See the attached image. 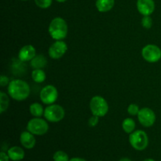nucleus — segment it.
<instances>
[{"label":"nucleus","mask_w":161,"mask_h":161,"mask_svg":"<svg viewBox=\"0 0 161 161\" xmlns=\"http://www.w3.org/2000/svg\"><path fill=\"white\" fill-rule=\"evenodd\" d=\"M7 91L9 97L15 101L21 102L28 98L30 95L31 89L27 82L17 79L9 82Z\"/></svg>","instance_id":"1"},{"label":"nucleus","mask_w":161,"mask_h":161,"mask_svg":"<svg viewBox=\"0 0 161 161\" xmlns=\"http://www.w3.org/2000/svg\"><path fill=\"white\" fill-rule=\"evenodd\" d=\"M67 22L61 17H55L50 23L48 31L52 39L55 40H62L68 35Z\"/></svg>","instance_id":"2"},{"label":"nucleus","mask_w":161,"mask_h":161,"mask_svg":"<svg viewBox=\"0 0 161 161\" xmlns=\"http://www.w3.org/2000/svg\"><path fill=\"white\" fill-rule=\"evenodd\" d=\"M129 142L135 150L142 151L146 149L149 145V138L147 134L143 130H135L130 134Z\"/></svg>","instance_id":"3"},{"label":"nucleus","mask_w":161,"mask_h":161,"mask_svg":"<svg viewBox=\"0 0 161 161\" xmlns=\"http://www.w3.org/2000/svg\"><path fill=\"white\" fill-rule=\"evenodd\" d=\"M90 108L93 115L98 117H103L108 113V102L101 96H94L90 102Z\"/></svg>","instance_id":"4"},{"label":"nucleus","mask_w":161,"mask_h":161,"mask_svg":"<svg viewBox=\"0 0 161 161\" xmlns=\"http://www.w3.org/2000/svg\"><path fill=\"white\" fill-rule=\"evenodd\" d=\"M64 115L65 112L62 106L56 104H52L46 107L43 116L49 122L57 123L62 120L64 117Z\"/></svg>","instance_id":"5"},{"label":"nucleus","mask_w":161,"mask_h":161,"mask_svg":"<svg viewBox=\"0 0 161 161\" xmlns=\"http://www.w3.org/2000/svg\"><path fill=\"white\" fill-rule=\"evenodd\" d=\"M48 123L40 117H36L30 119L27 124V130L34 135H43L48 131Z\"/></svg>","instance_id":"6"},{"label":"nucleus","mask_w":161,"mask_h":161,"mask_svg":"<svg viewBox=\"0 0 161 161\" xmlns=\"http://www.w3.org/2000/svg\"><path fill=\"white\" fill-rule=\"evenodd\" d=\"M143 59L149 63H156L161 59V49L158 46L149 44L142 50Z\"/></svg>","instance_id":"7"},{"label":"nucleus","mask_w":161,"mask_h":161,"mask_svg":"<svg viewBox=\"0 0 161 161\" xmlns=\"http://www.w3.org/2000/svg\"><path fill=\"white\" fill-rule=\"evenodd\" d=\"M40 100L45 105H52L58 97V91L53 85H47L44 86L39 94Z\"/></svg>","instance_id":"8"},{"label":"nucleus","mask_w":161,"mask_h":161,"mask_svg":"<svg viewBox=\"0 0 161 161\" xmlns=\"http://www.w3.org/2000/svg\"><path fill=\"white\" fill-rule=\"evenodd\" d=\"M138 119L143 127H150L155 124L156 114L151 108H142L138 112Z\"/></svg>","instance_id":"9"},{"label":"nucleus","mask_w":161,"mask_h":161,"mask_svg":"<svg viewBox=\"0 0 161 161\" xmlns=\"http://www.w3.org/2000/svg\"><path fill=\"white\" fill-rule=\"evenodd\" d=\"M67 50L68 46L64 41L56 40L49 48L48 54L53 59H59L65 54Z\"/></svg>","instance_id":"10"},{"label":"nucleus","mask_w":161,"mask_h":161,"mask_svg":"<svg viewBox=\"0 0 161 161\" xmlns=\"http://www.w3.org/2000/svg\"><path fill=\"white\" fill-rule=\"evenodd\" d=\"M137 9L143 16H150L155 10L153 0H137Z\"/></svg>","instance_id":"11"},{"label":"nucleus","mask_w":161,"mask_h":161,"mask_svg":"<svg viewBox=\"0 0 161 161\" xmlns=\"http://www.w3.org/2000/svg\"><path fill=\"white\" fill-rule=\"evenodd\" d=\"M36 56V50L33 46L25 45L18 52V58L20 61H31Z\"/></svg>","instance_id":"12"},{"label":"nucleus","mask_w":161,"mask_h":161,"mask_svg":"<svg viewBox=\"0 0 161 161\" xmlns=\"http://www.w3.org/2000/svg\"><path fill=\"white\" fill-rule=\"evenodd\" d=\"M20 144L27 149H33L36 143V140L34 137V135L28 130H25L20 134Z\"/></svg>","instance_id":"13"},{"label":"nucleus","mask_w":161,"mask_h":161,"mask_svg":"<svg viewBox=\"0 0 161 161\" xmlns=\"http://www.w3.org/2000/svg\"><path fill=\"white\" fill-rule=\"evenodd\" d=\"M9 159L13 161H20L23 160L25 157V153L22 148L19 146H13L7 151Z\"/></svg>","instance_id":"14"},{"label":"nucleus","mask_w":161,"mask_h":161,"mask_svg":"<svg viewBox=\"0 0 161 161\" xmlns=\"http://www.w3.org/2000/svg\"><path fill=\"white\" fill-rule=\"evenodd\" d=\"M96 7L101 13H106L111 10L115 5V0H97Z\"/></svg>","instance_id":"15"},{"label":"nucleus","mask_w":161,"mask_h":161,"mask_svg":"<svg viewBox=\"0 0 161 161\" xmlns=\"http://www.w3.org/2000/svg\"><path fill=\"white\" fill-rule=\"evenodd\" d=\"M33 69H42L47 64V59L42 54L36 55L30 62Z\"/></svg>","instance_id":"16"},{"label":"nucleus","mask_w":161,"mask_h":161,"mask_svg":"<svg viewBox=\"0 0 161 161\" xmlns=\"http://www.w3.org/2000/svg\"><path fill=\"white\" fill-rule=\"evenodd\" d=\"M44 111H45V109L43 108V106L41 104L37 103V102L32 103L29 106L30 113L35 117H41L42 116H43Z\"/></svg>","instance_id":"17"},{"label":"nucleus","mask_w":161,"mask_h":161,"mask_svg":"<svg viewBox=\"0 0 161 161\" xmlns=\"http://www.w3.org/2000/svg\"><path fill=\"white\" fill-rule=\"evenodd\" d=\"M122 127L124 132L127 134H131L135 131V122L131 118H126L122 123Z\"/></svg>","instance_id":"18"},{"label":"nucleus","mask_w":161,"mask_h":161,"mask_svg":"<svg viewBox=\"0 0 161 161\" xmlns=\"http://www.w3.org/2000/svg\"><path fill=\"white\" fill-rule=\"evenodd\" d=\"M31 78L36 83H41L45 81L46 73L42 69H34L31 72Z\"/></svg>","instance_id":"19"},{"label":"nucleus","mask_w":161,"mask_h":161,"mask_svg":"<svg viewBox=\"0 0 161 161\" xmlns=\"http://www.w3.org/2000/svg\"><path fill=\"white\" fill-rule=\"evenodd\" d=\"M9 98L7 94L3 91H0V113H3L8 108Z\"/></svg>","instance_id":"20"},{"label":"nucleus","mask_w":161,"mask_h":161,"mask_svg":"<svg viewBox=\"0 0 161 161\" xmlns=\"http://www.w3.org/2000/svg\"><path fill=\"white\" fill-rule=\"evenodd\" d=\"M53 161H69V155L65 152L61 150H58L54 153L53 156Z\"/></svg>","instance_id":"21"},{"label":"nucleus","mask_w":161,"mask_h":161,"mask_svg":"<svg viewBox=\"0 0 161 161\" xmlns=\"http://www.w3.org/2000/svg\"><path fill=\"white\" fill-rule=\"evenodd\" d=\"M142 25L144 28L149 29L153 26V19L150 16H143L142 19Z\"/></svg>","instance_id":"22"},{"label":"nucleus","mask_w":161,"mask_h":161,"mask_svg":"<svg viewBox=\"0 0 161 161\" xmlns=\"http://www.w3.org/2000/svg\"><path fill=\"white\" fill-rule=\"evenodd\" d=\"M35 3L41 9H47L52 4V0H35Z\"/></svg>","instance_id":"23"},{"label":"nucleus","mask_w":161,"mask_h":161,"mask_svg":"<svg viewBox=\"0 0 161 161\" xmlns=\"http://www.w3.org/2000/svg\"><path fill=\"white\" fill-rule=\"evenodd\" d=\"M139 110L138 105L136 104H130L127 108V112L130 116H138Z\"/></svg>","instance_id":"24"},{"label":"nucleus","mask_w":161,"mask_h":161,"mask_svg":"<svg viewBox=\"0 0 161 161\" xmlns=\"http://www.w3.org/2000/svg\"><path fill=\"white\" fill-rule=\"evenodd\" d=\"M99 118L100 117L93 115V116L90 118L89 120H88V124H89L90 127H95V126H97V124H98V122H99Z\"/></svg>","instance_id":"25"},{"label":"nucleus","mask_w":161,"mask_h":161,"mask_svg":"<svg viewBox=\"0 0 161 161\" xmlns=\"http://www.w3.org/2000/svg\"><path fill=\"white\" fill-rule=\"evenodd\" d=\"M9 78L7 76L4 75H1V79H0V85H1L2 87H4L6 85H9Z\"/></svg>","instance_id":"26"},{"label":"nucleus","mask_w":161,"mask_h":161,"mask_svg":"<svg viewBox=\"0 0 161 161\" xmlns=\"http://www.w3.org/2000/svg\"><path fill=\"white\" fill-rule=\"evenodd\" d=\"M9 160H10V159H9L7 153H6L3 152V151H2V152L0 153V161H9Z\"/></svg>","instance_id":"27"},{"label":"nucleus","mask_w":161,"mask_h":161,"mask_svg":"<svg viewBox=\"0 0 161 161\" xmlns=\"http://www.w3.org/2000/svg\"><path fill=\"white\" fill-rule=\"evenodd\" d=\"M69 161H86V160L83 158H80V157H73V158L70 159Z\"/></svg>","instance_id":"28"},{"label":"nucleus","mask_w":161,"mask_h":161,"mask_svg":"<svg viewBox=\"0 0 161 161\" xmlns=\"http://www.w3.org/2000/svg\"><path fill=\"white\" fill-rule=\"evenodd\" d=\"M119 161H132V160H130L129 158H122V159H120Z\"/></svg>","instance_id":"29"},{"label":"nucleus","mask_w":161,"mask_h":161,"mask_svg":"<svg viewBox=\"0 0 161 161\" xmlns=\"http://www.w3.org/2000/svg\"><path fill=\"white\" fill-rule=\"evenodd\" d=\"M143 161H155L153 160V159H151V158H149V159H146V160H144Z\"/></svg>","instance_id":"30"},{"label":"nucleus","mask_w":161,"mask_h":161,"mask_svg":"<svg viewBox=\"0 0 161 161\" xmlns=\"http://www.w3.org/2000/svg\"><path fill=\"white\" fill-rule=\"evenodd\" d=\"M57 2H58V3H64L65 1H67V0H56Z\"/></svg>","instance_id":"31"},{"label":"nucleus","mask_w":161,"mask_h":161,"mask_svg":"<svg viewBox=\"0 0 161 161\" xmlns=\"http://www.w3.org/2000/svg\"><path fill=\"white\" fill-rule=\"evenodd\" d=\"M20 1H28V0H20Z\"/></svg>","instance_id":"32"},{"label":"nucleus","mask_w":161,"mask_h":161,"mask_svg":"<svg viewBox=\"0 0 161 161\" xmlns=\"http://www.w3.org/2000/svg\"><path fill=\"white\" fill-rule=\"evenodd\" d=\"M98 161H102V160H98Z\"/></svg>","instance_id":"33"}]
</instances>
